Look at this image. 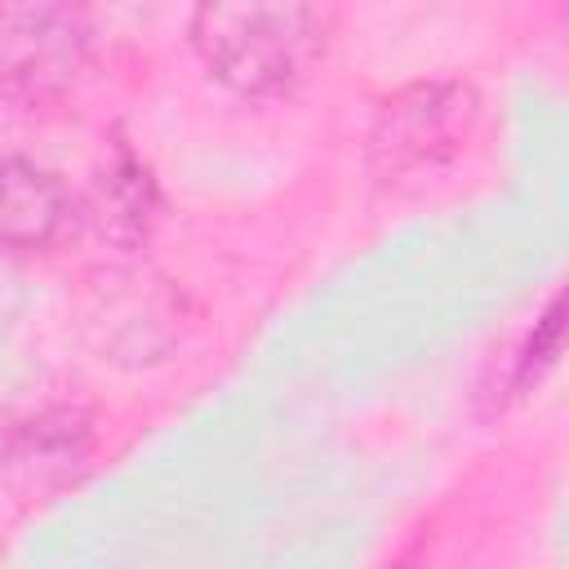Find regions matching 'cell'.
Wrapping results in <instances>:
<instances>
[{
    "label": "cell",
    "instance_id": "cell-1",
    "mask_svg": "<svg viewBox=\"0 0 569 569\" xmlns=\"http://www.w3.org/2000/svg\"><path fill=\"white\" fill-rule=\"evenodd\" d=\"M191 44L213 80L244 98H280L325 58L320 0H196Z\"/></svg>",
    "mask_w": 569,
    "mask_h": 569
},
{
    "label": "cell",
    "instance_id": "cell-2",
    "mask_svg": "<svg viewBox=\"0 0 569 569\" xmlns=\"http://www.w3.org/2000/svg\"><path fill=\"white\" fill-rule=\"evenodd\" d=\"M480 124L476 89L458 80H422L391 93L369 129V173L382 187H409L462 156Z\"/></svg>",
    "mask_w": 569,
    "mask_h": 569
},
{
    "label": "cell",
    "instance_id": "cell-3",
    "mask_svg": "<svg viewBox=\"0 0 569 569\" xmlns=\"http://www.w3.org/2000/svg\"><path fill=\"white\" fill-rule=\"evenodd\" d=\"M93 58V22L80 0H0V98L58 102Z\"/></svg>",
    "mask_w": 569,
    "mask_h": 569
},
{
    "label": "cell",
    "instance_id": "cell-4",
    "mask_svg": "<svg viewBox=\"0 0 569 569\" xmlns=\"http://www.w3.org/2000/svg\"><path fill=\"white\" fill-rule=\"evenodd\" d=\"M76 222L71 191L31 160H4L0 164V249L36 253L53 249Z\"/></svg>",
    "mask_w": 569,
    "mask_h": 569
}]
</instances>
